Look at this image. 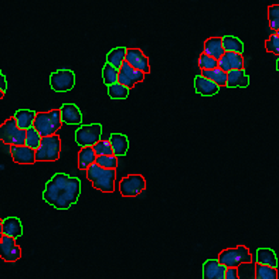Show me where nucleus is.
Returning <instances> with one entry per match:
<instances>
[{"mask_svg": "<svg viewBox=\"0 0 279 279\" xmlns=\"http://www.w3.org/2000/svg\"><path fill=\"white\" fill-rule=\"evenodd\" d=\"M81 194V182L77 177L57 173L48 180L43 191V199L58 210H68L77 203Z\"/></svg>", "mask_w": 279, "mask_h": 279, "instance_id": "1", "label": "nucleus"}, {"mask_svg": "<svg viewBox=\"0 0 279 279\" xmlns=\"http://www.w3.org/2000/svg\"><path fill=\"white\" fill-rule=\"evenodd\" d=\"M86 177L91 182L92 187L97 188L102 193H112L115 187V179L116 171L115 169H103L97 163H94L88 167Z\"/></svg>", "mask_w": 279, "mask_h": 279, "instance_id": "2", "label": "nucleus"}, {"mask_svg": "<svg viewBox=\"0 0 279 279\" xmlns=\"http://www.w3.org/2000/svg\"><path fill=\"white\" fill-rule=\"evenodd\" d=\"M61 126H63V119H61L60 109H53L48 112L37 114L33 124V128L40 133L41 137L56 135V132L60 131Z\"/></svg>", "mask_w": 279, "mask_h": 279, "instance_id": "3", "label": "nucleus"}, {"mask_svg": "<svg viewBox=\"0 0 279 279\" xmlns=\"http://www.w3.org/2000/svg\"><path fill=\"white\" fill-rule=\"evenodd\" d=\"M61 153V139L58 135H51L41 139L39 149L36 150L37 162H54L60 159Z\"/></svg>", "mask_w": 279, "mask_h": 279, "instance_id": "4", "label": "nucleus"}, {"mask_svg": "<svg viewBox=\"0 0 279 279\" xmlns=\"http://www.w3.org/2000/svg\"><path fill=\"white\" fill-rule=\"evenodd\" d=\"M217 259L225 268H238L241 264L252 262V256L247 247L239 245L237 248H228V250L221 251Z\"/></svg>", "mask_w": 279, "mask_h": 279, "instance_id": "5", "label": "nucleus"}, {"mask_svg": "<svg viewBox=\"0 0 279 279\" xmlns=\"http://www.w3.org/2000/svg\"><path fill=\"white\" fill-rule=\"evenodd\" d=\"M0 141L10 146H24L26 145V131L20 129L14 118L9 119L0 126Z\"/></svg>", "mask_w": 279, "mask_h": 279, "instance_id": "6", "label": "nucleus"}, {"mask_svg": "<svg viewBox=\"0 0 279 279\" xmlns=\"http://www.w3.org/2000/svg\"><path fill=\"white\" fill-rule=\"evenodd\" d=\"M102 135V126L101 124H91V125L80 126L75 132V142L80 145L81 148L94 146L101 141Z\"/></svg>", "mask_w": 279, "mask_h": 279, "instance_id": "7", "label": "nucleus"}, {"mask_svg": "<svg viewBox=\"0 0 279 279\" xmlns=\"http://www.w3.org/2000/svg\"><path fill=\"white\" fill-rule=\"evenodd\" d=\"M50 85L56 92L71 91L75 85V74L71 69H57L50 75Z\"/></svg>", "mask_w": 279, "mask_h": 279, "instance_id": "8", "label": "nucleus"}, {"mask_svg": "<svg viewBox=\"0 0 279 279\" xmlns=\"http://www.w3.org/2000/svg\"><path fill=\"white\" fill-rule=\"evenodd\" d=\"M146 188V182L142 175H129L119 183V191L124 197H135Z\"/></svg>", "mask_w": 279, "mask_h": 279, "instance_id": "9", "label": "nucleus"}, {"mask_svg": "<svg viewBox=\"0 0 279 279\" xmlns=\"http://www.w3.org/2000/svg\"><path fill=\"white\" fill-rule=\"evenodd\" d=\"M22 256V248L16 244V238L3 235L0 242V258L6 262H16Z\"/></svg>", "mask_w": 279, "mask_h": 279, "instance_id": "10", "label": "nucleus"}, {"mask_svg": "<svg viewBox=\"0 0 279 279\" xmlns=\"http://www.w3.org/2000/svg\"><path fill=\"white\" fill-rule=\"evenodd\" d=\"M125 61L135 69L142 71L143 74L150 73V65H149V58L143 54L142 50L139 48H128L126 51Z\"/></svg>", "mask_w": 279, "mask_h": 279, "instance_id": "11", "label": "nucleus"}, {"mask_svg": "<svg viewBox=\"0 0 279 279\" xmlns=\"http://www.w3.org/2000/svg\"><path fill=\"white\" fill-rule=\"evenodd\" d=\"M13 162L19 165H33L36 160V150L29 146H10Z\"/></svg>", "mask_w": 279, "mask_h": 279, "instance_id": "12", "label": "nucleus"}, {"mask_svg": "<svg viewBox=\"0 0 279 279\" xmlns=\"http://www.w3.org/2000/svg\"><path fill=\"white\" fill-rule=\"evenodd\" d=\"M218 68H221L225 73H230L233 69H244V57L238 53H224L218 60Z\"/></svg>", "mask_w": 279, "mask_h": 279, "instance_id": "13", "label": "nucleus"}, {"mask_svg": "<svg viewBox=\"0 0 279 279\" xmlns=\"http://www.w3.org/2000/svg\"><path fill=\"white\" fill-rule=\"evenodd\" d=\"M194 88H196V92L203 97H213L220 91V86L217 85L216 82H213L203 75H197L194 78Z\"/></svg>", "mask_w": 279, "mask_h": 279, "instance_id": "14", "label": "nucleus"}, {"mask_svg": "<svg viewBox=\"0 0 279 279\" xmlns=\"http://www.w3.org/2000/svg\"><path fill=\"white\" fill-rule=\"evenodd\" d=\"M61 119L63 124H68V125H80L82 124V114H81L80 108L75 103H64L61 109Z\"/></svg>", "mask_w": 279, "mask_h": 279, "instance_id": "15", "label": "nucleus"}, {"mask_svg": "<svg viewBox=\"0 0 279 279\" xmlns=\"http://www.w3.org/2000/svg\"><path fill=\"white\" fill-rule=\"evenodd\" d=\"M2 234L6 237H12V238H18L23 235V225L22 221L18 217H7L3 220V230Z\"/></svg>", "mask_w": 279, "mask_h": 279, "instance_id": "16", "label": "nucleus"}, {"mask_svg": "<svg viewBox=\"0 0 279 279\" xmlns=\"http://www.w3.org/2000/svg\"><path fill=\"white\" fill-rule=\"evenodd\" d=\"M250 85V77L245 74L244 69H233L227 73L228 88H247Z\"/></svg>", "mask_w": 279, "mask_h": 279, "instance_id": "17", "label": "nucleus"}, {"mask_svg": "<svg viewBox=\"0 0 279 279\" xmlns=\"http://www.w3.org/2000/svg\"><path fill=\"white\" fill-rule=\"evenodd\" d=\"M224 47H222V37H210L204 43V54L210 56L214 60H220L224 56Z\"/></svg>", "mask_w": 279, "mask_h": 279, "instance_id": "18", "label": "nucleus"}, {"mask_svg": "<svg viewBox=\"0 0 279 279\" xmlns=\"http://www.w3.org/2000/svg\"><path fill=\"white\" fill-rule=\"evenodd\" d=\"M109 142H111V146H112V150H114V154L116 158L125 156L128 153L129 141H128V137L125 135H122V133H111Z\"/></svg>", "mask_w": 279, "mask_h": 279, "instance_id": "19", "label": "nucleus"}, {"mask_svg": "<svg viewBox=\"0 0 279 279\" xmlns=\"http://www.w3.org/2000/svg\"><path fill=\"white\" fill-rule=\"evenodd\" d=\"M36 116H37V112H34V111H30V109H19L13 118L16 119V124H18L20 129L27 131L30 128H33Z\"/></svg>", "mask_w": 279, "mask_h": 279, "instance_id": "20", "label": "nucleus"}, {"mask_svg": "<svg viewBox=\"0 0 279 279\" xmlns=\"http://www.w3.org/2000/svg\"><path fill=\"white\" fill-rule=\"evenodd\" d=\"M95 160H97V154L94 152L92 146L81 148L80 153H78V167H80V170H88V167L94 165Z\"/></svg>", "mask_w": 279, "mask_h": 279, "instance_id": "21", "label": "nucleus"}, {"mask_svg": "<svg viewBox=\"0 0 279 279\" xmlns=\"http://www.w3.org/2000/svg\"><path fill=\"white\" fill-rule=\"evenodd\" d=\"M256 264H261L265 267L276 268L278 267V259L272 250L269 248H259L256 251Z\"/></svg>", "mask_w": 279, "mask_h": 279, "instance_id": "22", "label": "nucleus"}, {"mask_svg": "<svg viewBox=\"0 0 279 279\" xmlns=\"http://www.w3.org/2000/svg\"><path fill=\"white\" fill-rule=\"evenodd\" d=\"M126 51H128V48H125V47L112 48V50L108 53V56H107V63L111 64L115 68L119 69L120 67H122V64L125 63Z\"/></svg>", "mask_w": 279, "mask_h": 279, "instance_id": "23", "label": "nucleus"}, {"mask_svg": "<svg viewBox=\"0 0 279 279\" xmlns=\"http://www.w3.org/2000/svg\"><path fill=\"white\" fill-rule=\"evenodd\" d=\"M201 75L208 78L213 82H216L218 86H227V73L222 71L221 68H214V69H205V71H201Z\"/></svg>", "mask_w": 279, "mask_h": 279, "instance_id": "24", "label": "nucleus"}, {"mask_svg": "<svg viewBox=\"0 0 279 279\" xmlns=\"http://www.w3.org/2000/svg\"><path fill=\"white\" fill-rule=\"evenodd\" d=\"M222 47H224L225 53H238V54L244 53L242 41L237 37H234V36H224L222 37Z\"/></svg>", "mask_w": 279, "mask_h": 279, "instance_id": "25", "label": "nucleus"}, {"mask_svg": "<svg viewBox=\"0 0 279 279\" xmlns=\"http://www.w3.org/2000/svg\"><path fill=\"white\" fill-rule=\"evenodd\" d=\"M102 78L103 84L107 86L112 85V84H116L118 82V78H119V69L112 67L111 64H105L102 68Z\"/></svg>", "mask_w": 279, "mask_h": 279, "instance_id": "26", "label": "nucleus"}, {"mask_svg": "<svg viewBox=\"0 0 279 279\" xmlns=\"http://www.w3.org/2000/svg\"><path fill=\"white\" fill-rule=\"evenodd\" d=\"M120 73H124V74L129 78V80L133 82V84H137V82H142L143 80H145V75L146 74H143L142 71H139V69H135L133 67H131L129 64L124 63L122 64V67L119 68Z\"/></svg>", "mask_w": 279, "mask_h": 279, "instance_id": "27", "label": "nucleus"}, {"mask_svg": "<svg viewBox=\"0 0 279 279\" xmlns=\"http://www.w3.org/2000/svg\"><path fill=\"white\" fill-rule=\"evenodd\" d=\"M221 264L218 259H207L203 265V279H214L220 271Z\"/></svg>", "mask_w": 279, "mask_h": 279, "instance_id": "28", "label": "nucleus"}, {"mask_svg": "<svg viewBox=\"0 0 279 279\" xmlns=\"http://www.w3.org/2000/svg\"><path fill=\"white\" fill-rule=\"evenodd\" d=\"M108 95L109 98H112L115 101H120V99H126L129 95V88H126L119 82L112 84L108 86Z\"/></svg>", "mask_w": 279, "mask_h": 279, "instance_id": "29", "label": "nucleus"}, {"mask_svg": "<svg viewBox=\"0 0 279 279\" xmlns=\"http://www.w3.org/2000/svg\"><path fill=\"white\" fill-rule=\"evenodd\" d=\"M237 271H238L239 279H255L256 264H254V262H245V264H241L237 268Z\"/></svg>", "mask_w": 279, "mask_h": 279, "instance_id": "30", "label": "nucleus"}, {"mask_svg": "<svg viewBox=\"0 0 279 279\" xmlns=\"http://www.w3.org/2000/svg\"><path fill=\"white\" fill-rule=\"evenodd\" d=\"M255 279H278V271H276V268L256 264Z\"/></svg>", "mask_w": 279, "mask_h": 279, "instance_id": "31", "label": "nucleus"}, {"mask_svg": "<svg viewBox=\"0 0 279 279\" xmlns=\"http://www.w3.org/2000/svg\"><path fill=\"white\" fill-rule=\"evenodd\" d=\"M41 139H43V137H41V135L39 132L36 131L34 128H30V129L26 131V146H29V148L37 150L39 146H40Z\"/></svg>", "mask_w": 279, "mask_h": 279, "instance_id": "32", "label": "nucleus"}, {"mask_svg": "<svg viewBox=\"0 0 279 279\" xmlns=\"http://www.w3.org/2000/svg\"><path fill=\"white\" fill-rule=\"evenodd\" d=\"M268 20H269V30L273 33L279 30V5H272L268 7Z\"/></svg>", "mask_w": 279, "mask_h": 279, "instance_id": "33", "label": "nucleus"}, {"mask_svg": "<svg viewBox=\"0 0 279 279\" xmlns=\"http://www.w3.org/2000/svg\"><path fill=\"white\" fill-rule=\"evenodd\" d=\"M92 148H94V152H95L97 156H112L114 154V150H112V146H111L109 141H99Z\"/></svg>", "mask_w": 279, "mask_h": 279, "instance_id": "34", "label": "nucleus"}, {"mask_svg": "<svg viewBox=\"0 0 279 279\" xmlns=\"http://www.w3.org/2000/svg\"><path fill=\"white\" fill-rule=\"evenodd\" d=\"M199 67L201 68V71H205V69H214L218 67V61L214 60L210 56H207L204 53H201L199 57Z\"/></svg>", "mask_w": 279, "mask_h": 279, "instance_id": "35", "label": "nucleus"}, {"mask_svg": "<svg viewBox=\"0 0 279 279\" xmlns=\"http://www.w3.org/2000/svg\"><path fill=\"white\" fill-rule=\"evenodd\" d=\"M95 163L98 166H101L103 169H116L118 166V158L116 156H97Z\"/></svg>", "mask_w": 279, "mask_h": 279, "instance_id": "36", "label": "nucleus"}, {"mask_svg": "<svg viewBox=\"0 0 279 279\" xmlns=\"http://www.w3.org/2000/svg\"><path fill=\"white\" fill-rule=\"evenodd\" d=\"M265 48L268 53L279 56V37L276 34H271V37L265 41Z\"/></svg>", "mask_w": 279, "mask_h": 279, "instance_id": "37", "label": "nucleus"}, {"mask_svg": "<svg viewBox=\"0 0 279 279\" xmlns=\"http://www.w3.org/2000/svg\"><path fill=\"white\" fill-rule=\"evenodd\" d=\"M118 82L122 84L124 86H126V88H129V90L135 86V84H133V82H132V81L129 80V78H128L124 73H120V71H119V78H118Z\"/></svg>", "mask_w": 279, "mask_h": 279, "instance_id": "38", "label": "nucleus"}, {"mask_svg": "<svg viewBox=\"0 0 279 279\" xmlns=\"http://www.w3.org/2000/svg\"><path fill=\"white\" fill-rule=\"evenodd\" d=\"M225 279H239L237 268H227V271H225Z\"/></svg>", "mask_w": 279, "mask_h": 279, "instance_id": "39", "label": "nucleus"}, {"mask_svg": "<svg viewBox=\"0 0 279 279\" xmlns=\"http://www.w3.org/2000/svg\"><path fill=\"white\" fill-rule=\"evenodd\" d=\"M7 90V81H6V77L3 75V73L0 71V91L6 92Z\"/></svg>", "mask_w": 279, "mask_h": 279, "instance_id": "40", "label": "nucleus"}, {"mask_svg": "<svg viewBox=\"0 0 279 279\" xmlns=\"http://www.w3.org/2000/svg\"><path fill=\"white\" fill-rule=\"evenodd\" d=\"M225 271H227V268L224 267V265H221L220 271H218V273H217L214 279H225Z\"/></svg>", "mask_w": 279, "mask_h": 279, "instance_id": "41", "label": "nucleus"}, {"mask_svg": "<svg viewBox=\"0 0 279 279\" xmlns=\"http://www.w3.org/2000/svg\"><path fill=\"white\" fill-rule=\"evenodd\" d=\"M2 230H3V220L0 218V234H2Z\"/></svg>", "mask_w": 279, "mask_h": 279, "instance_id": "42", "label": "nucleus"}, {"mask_svg": "<svg viewBox=\"0 0 279 279\" xmlns=\"http://www.w3.org/2000/svg\"><path fill=\"white\" fill-rule=\"evenodd\" d=\"M3 97H5V92L0 91V99H2V98H3Z\"/></svg>", "mask_w": 279, "mask_h": 279, "instance_id": "43", "label": "nucleus"}, {"mask_svg": "<svg viewBox=\"0 0 279 279\" xmlns=\"http://www.w3.org/2000/svg\"><path fill=\"white\" fill-rule=\"evenodd\" d=\"M276 69L279 71V58H278V61H276Z\"/></svg>", "mask_w": 279, "mask_h": 279, "instance_id": "44", "label": "nucleus"}, {"mask_svg": "<svg viewBox=\"0 0 279 279\" xmlns=\"http://www.w3.org/2000/svg\"><path fill=\"white\" fill-rule=\"evenodd\" d=\"M2 239H3V234H0V242H2Z\"/></svg>", "mask_w": 279, "mask_h": 279, "instance_id": "45", "label": "nucleus"}, {"mask_svg": "<svg viewBox=\"0 0 279 279\" xmlns=\"http://www.w3.org/2000/svg\"><path fill=\"white\" fill-rule=\"evenodd\" d=\"M275 34H276L279 37V30H278V31H275Z\"/></svg>", "mask_w": 279, "mask_h": 279, "instance_id": "46", "label": "nucleus"}]
</instances>
